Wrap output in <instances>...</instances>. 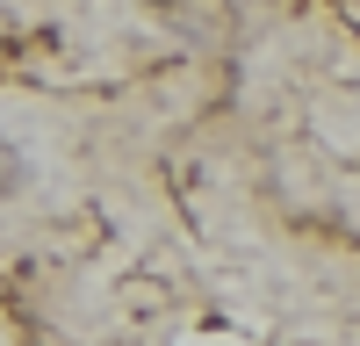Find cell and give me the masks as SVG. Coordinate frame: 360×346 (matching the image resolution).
Listing matches in <instances>:
<instances>
[{
	"instance_id": "6da1fadb",
	"label": "cell",
	"mask_w": 360,
	"mask_h": 346,
	"mask_svg": "<svg viewBox=\"0 0 360 346\" xmlns=\"http://www.w3.org/2000/svg\"><path fill=\"white\" fill-rule=\"evenodd\" d=\"M188 346H245V339H231V332H195Z\"/></svg>"
}]
</instances>
